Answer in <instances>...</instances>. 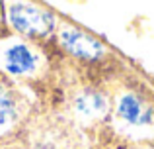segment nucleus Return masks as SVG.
Returning <instances> with one entry per match:
<instances>
[{
    "mask_svg": "<svg viewBox=\"0 0 154 149\" xmlns=\"http://www.w3.org/2000/svg\"><path fill=\"white\" fill-rule=\"evenodd\" d=\"M10 22L18 31L26 35H45L53 30V16L47 10L29 2H14L10 6Z\"/></svg>",
    "mask_w": 154,
    "mask_h": 149,
    "instance_id": "obj_1",
    "label": "nucleus"
},
{
    "mask_svg": "<svg viewBox=\"0 0 154 149\" xmlns=\"http://www.w3.org/2000/svg\"><path fill=\"white\" fill-rule=\"evenodd\" d=\"M60 43L72 55H78V57H84V59H94L98 55H102V51H103L102 43L96 41L94 37H90L84 31L76 30V28H63Z\"/></svg>",
    "mask_w": 154,
    "mask_h": 149,
    "instance_id": "obj_2",
    "label": "nucleus"
},
{
    "mask_svg": "<svg viewBox=\"0 0 154 149\" xmlns=\"http://www.w3.org/2000/svg\"><path fill=\"white\" fill-rule=\"evenodd\" d=\"M117 110H119V116L125 122L135 124V126H144V124L152 122V112L135 94H125L119 100V108Z\"/></svg>",
    "mask_w": 154,
    "mask_h": 149,
    "instance_id": "obj_3",
    "label": "nucleus"
},
{
    "mask_svg": "<svg viewBox=\"0 0 154 149\" xmlns=\"http://www.w3.org/2000/svg\"><path fill=\"white\" fill-rule=\"evenodd\" d=\"M4 65L14 75H27L35 69V55L26 45H14L4 53Z\"/></svg>",
    "mask_w": 154,
    "mask_h": 149,
    "instance_id": "obj_4",
    "label": "nucleus"
},
{
    "mask_svg": "<svg viewBox=\"0 0 154 149\" xmlns=\"http://www.w3.org/2000/svg\"><path fill=\"white\" fill-rule=\"evenodd\" d=\"M76 110L80 112L82 116H102L105 110H107V100H105L103 94L94 90H84L82 94L76 96Z\"/></svg>",
    "mask_w": 154,
    "mask_h": 149,
    "instance_id": "obj_5",
    "label": "nucleus"
},
{
    "mask_svg": "<svg viewBox=\"0 0 154 149\" xmlns=\"http://www.w3.org/2000/svg\"><path fill=\"white\" fill-rule=\"evenodd\" d=\"M14 102L8 96V92L0 86V134L10 128V124L14 122Z\"/></svg>",
    "mask_w": 154,
    "mask_h": 149,
    "instance_id": "obj_6",
    "label": "nucleus"
}]
</instances>
